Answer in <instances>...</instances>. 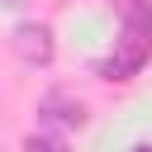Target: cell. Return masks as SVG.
<instances>
[{"label": "cell", "mask_w": 152, "mask_h": 152, "mask_svg": "<svg viewBox=\"0 0 152 152\" xmlns=\"http://www.w3.org/2000/svg\"><path fill=\"white\" fill-rule=\"evenodd\" d=\"M152 52V5L147 0H124V43H119V57H109L100 66V76H128L147 62Z\"/></svg>", "instance_id": "6da1fadb"}, {"label": "cell", "mask_w": 152, "mask_h": 152, "mask_svg": "<svg viewBox=\"0 0 152 152\" xmlns=\"http://www.w3.org/2000/svg\"><path fill=\"white\" fill-rule=\"evenodd\" d=\"M14 48H19V57H24L28 66H43V62L52 57V33H48L43 24H19V28H14Z\"/></svg>", "instance_id": "7a4b0ae2"}, {"label": "cell", "mask_w": 152, "mask_h": 152, "mask_svg": "<svg viewBox=\"0 0 152 152\" xmlns=\"http://www.w3.org/2000/svg\"><path fill=\"white\" fill-rule=\"evenodd\" d=\"M28 152H62V147H57V142H48V138H33V142H28Z\"/></svg>", "instance_id": "3957f363"}, {"label": "cell", "mask_w": 152, "mask_h": 152, "mask_svg": "<svg viewBox=\"0 0 152 152\" xmlns=\"http://www.w3.org/2000/svg\"><path fill=\"white\" fill-rule=\"evenodd\" d=\"M138 152H152V147H138Z\"/></svg>", "instance_id": "277c9868"}]
</instances>
